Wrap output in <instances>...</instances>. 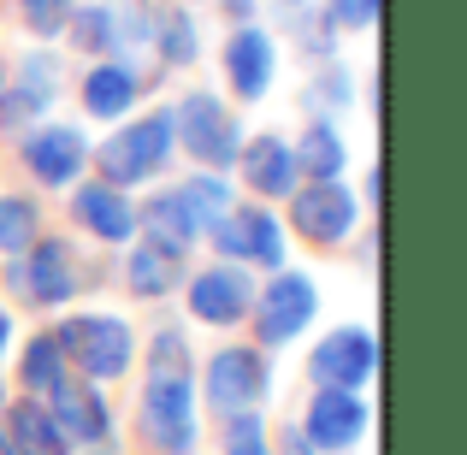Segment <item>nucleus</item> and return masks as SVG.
I'll use <instances>...</instances> for the list:
<instances>
[{
	"label": "nucleus",
	"mask_w": 467,
	"mask_h": 455,
	"mask_svg": "<svg viewBox=\"0 0 467 455\" xmlns=\"http://www.w3.org/2000/svg\"><path fill=\"white\" fill-rule=\"evenodd\" d=\"M149 36H154V47H160V59H166V66H190V59L202 54V30H195V18L183 6L160 12Z\"/></svg>",
	"instance_id": "393cba45"
},
{
	"label": "nucleus",
	"mask_w": 467,
	"mask_h": 455,
	"mask_svg": "<svg viewBox=\"0 0 467 455\" xmlns=\"http://www.w3.org/2000/svg\"><path fill=\"white\" fill-rule=\"evenodd\" d=\"M66 367H78L89 385H107V378H125L130 361H137V331L119 314H71L66 326L54 331Z\"/></svg>",
	"instance_id": "f03ea898"
},
{
	"label": "nucleus",
	"mask_w": 467,
	"mask_h": 455,
	"mask_svg": "<svg viewBox=\"0 0 467 455\" xmlns=\"http://www.w3.org/2000/svg\"><path fill=\"white\" fill-rule=\"evenodd\" d=\"M47 414H54V426L66 432L71 450H107L113 444V408H107L101 385H89V378H66V385L54 390V397H42Z\"/></svg>",
	"instance_id": "9d476101"
},
{
	"label": "nucleus",
	"mask_w": 467,
	"mask_h": 455,
	"mask_svg": "<svg viewBox=\"0 0 467 455\" xmlns=\"http://www.w3.org/2000/svg\"><path fill=\"white\" fill-rule=\"evenodd\" d=\"M285 455H319V450L302 438V426H285Z\"/></svg>",
	"instance_id": "473e14b6"
},
{
	"label": "nucleus",
	"mask_w": 467,
	"mask_h": 455,
	"mask_svg": "<svg viewBox=\"0 0 467 455\" xmlns=\"http://www.w3.org/2000/svg\"><path fill=\"white\" fill-rule=\"evenodd\" d=\"M367 426H373V414H367L361 390H314L308 414H302V438H308L319 455L355 450L367 438Z\"/></svg>",
	"instance_id": "9b49d317"
},
{
	"label": "nucleus",
	"mask_w": 467,
	"mask_h": 455,
	"mask_svg": "<svg viewBox=\"0 0 467 455\" xmlns=\"http://www.w3.org/2000/svg\"><path fill=\"white\" fill-rule=\"evenodd\" d=\"M66 36L83 47V54H119V12L113 6H83V12H71L66 18Z\"/></svg>",
	"instance_id": "cd10ccee"
},
{
	"label": "nucleus",
	"mask_w": 467,
	"mask_h": 455,
	"mask_svg": "<svg viewBox=\"0 0 467 455\" xmlns=\"http://www.w3.org/2000/svg\"><path fill=\"white\" fill-rule=\"evenodd\" d=\"M290 225L308 243H319V249H331V243H343L355 231V195L343 190V183H296V195H290Z\"/></svg>",
	"instance_id": "f8f14e48"
},
{
	"label": "nucleus",
	"mask_w": 467,
	"mask_h": 455,
	"mask_svg": "<svg viewBox=\"0 0 467 455\" xmlns=\"http://www.w3.org/2000/svg\"><path fill=\"white\" fill-rule=\"evenodd\" d=\"M0 408H6V397H0Z\"/></svg>",
	"instance_id": "58836bf2"
},
{
	"label": "nucleus",
	"mask_w": 467,
	"mask_h": 455,
	"mask_svg": "<svg viewBox=\"0 0 467 455\" xmlns=\"http://www.w3.org/2000/svg\"><path fill=\"white\" fill-rule=\"evenodd\" d=\"M12 284L24 290L36 307H66L71 296H78V261H71V249L59 237H36L30 249L12 261Z\"/></svg>",
	"instance_id": "1a4fd4ad"
},
{
	"label": "nucleus",
	"mask_w": 467,
	"mask_h": 455,
	"mask_svg": "<svg viewBox=\"0 0 467 455\" xmlns=\"http://www.w3.org/2000/svg\"><path fill=\"white\" fill-rule=\"evenodd\" d=\"M254 307V278L249 266H207V273L190 278V314L202 319V326H237V319H249Z\"/></svg>",
	"instance_id": "4468645a"
},
{
	"label": "nucleus",
	"mask_w": 467,
	"mask_h": 455,
	"mask_svg": "<svg viewBox=\"0 0 467 455\" xmlns=\"http://www.w3.org/2000/svg\"><path fill=\"white\" fill-rule=\"evenodd\" d=\"M18 378H24V390H30L36 402L54 397V390L71 378V367H66V355H59V343H54V337H30V349H24V361H18Z\"/></svg>",
	"instance_id": "5701e85b"
},
{
	"label": "nucleus",
	"mask_w": 467,
	"mask_h": 455,
	"mask_svg": "<svg viewBox=\"0 0 467 455\" xmlns=\"http://www.w3.org/2000/svg\"><path fill=\"white\" fill-rule=\"evenodd\" d=\"M71 213H78V225L89 231V237H101V243H130L137 237V202H130L125 190H113V183H78Z\"/></svg>",
	"instance_id": "a211bd4d"
},
{
	"label": "nucleus",
	"mask_w": 467,
	"mask_h": 455,
	"mask_svg": "<svg viewBox=\"0 0 467 455\" xmlns=\"http://www.w3.org/2000/svg\"><path fill=\"white\" fill-rule=\"evenodd\" d=\"M36 237H42V207L30 195H0V254L18 261Z\"/></svg>",
	"instance_id": "a878e982"
},
{
	"label": "nucleus",
	"mask_w": 467,
	"mask_h": 455,
	"mask_svg": "<svg viewBox=\"0 0 467 455\" xmlns=\"http://www.w3.org/2000/svg\"><path fill=\"white\" fill-rule=\"evenodd\" d=\"M225 455H273V438H266L261 414H225Z\"/></svg>",
	"instance_id": "c85d7f7f"
},
{
	"label": "nucleus",
	"mask_w": 467,
	"mask_h": 455,
	"mask_svg": "<svg viewBox=\"0 0 467 455\" xmlns=\"http://www.w3.org/2000/svg\"><path fill=\"white\" fill-rule=\"evenodd\" d=\"M207 237L219 243V254L231 266H273V273L285 266V225L266 207H231Z\"/></svg>",
	"instance_id": "6e6552de"
},
{
	"label": "nucleus",
	"mask_w": 467,
	"mask_h": 455,
	"mask_svg": "<svg viewBox=\"0 0 467 455\" xmlns=\"http://www.w3.org/2000/svg\"><path fill=\"white\" fill-rule=\"evenodd\" d=\"M24 166H30V178L42 190H66L89 166V137L78 125H42V130L24 137Z\"/></svg>",
	"instance_id": "ddd939ff"
},
{
	"label": "nucleus",
	"mask_w": 467,
	"mask_h": 455,
	"mask_svg": "<svg viewBox=\"0 0 467 455\" xmlns=\"http://www.w3.org/2000/svg\"><path fill=\"white\" fill-rule=\"evenodd\" d=\"M137 95H142V78L125 59H95L83 71V113L89 119H125L137 107Z\"/></svg>",
	"instance_id": "412c9836"
},
{
	"label": "nucleus",
	"mask_w": 467,
	"mask_h": 455,
	"mask_svg": "<svg viewBox=\"0 0 467 455\" xmlns=\"http://www.w3.org/2000/svg\"><path fill=\"white\" fill-rule=\"evenodd\" d=\"M343 166H349V149H343V137L326 125V119H314L308 137L296 142V171H302L308 183H337Z\"/></svg>",
	"instance_id": "4be33fe9"
},
{
	"label": "nucleus",
	"mask_w": 467,
	"mask_h": 455,
	"mask_svg": "<svg viewBox=\"0 0 467 455\" xmlns=\"http://www.w3.org/2000/svg\"><path fill=\"white\" fill-rule=\"evenodd\" d=\"M0 426H6V432H0V444H6L12 455H71L66 432H59L54 414H47V402H36V397L0 408Z\"/></svg>",
	"instance_id": "aec40b11"
},
{
	"label": "nucleus",
	"mask_w": 467,
	"mask_h": 455,
	"mask_svg": "<svg viewBox=\"0 0 467 455\" xmlns=\"http://www.w3.org/2000/svg\"><path fill=\"white\" fill-rule=\"evenodd\" d=\"M308 373H314L319 390H361L367 378L379 373V343H373V331H361V326L326 331V337L314 343V355H308Z\"/></svg>",
	"instance_id": "0eeeda50"
},
{
	"label": "nucleus",
	"mask_w": 467,
	"mask_h": 455,
	"mask_svg": "<svg viewBox=\"0 0 467 455\" xmlns=\"http://www.w3.org/2000/svg\"><path fill=\"white\" fill-rule=\"evenodd\" d=\"M178 142H171V113H149L137 125H119L113 137L95 149V166H101V183L113 190H137V183L160 178L171 166Z\"/></svg>",
	"instance_id": "7ed1b4c3"
},
{
	"label": "nucleus",
	"mask_w": 467,
	"mask_h": 455,
	"mask_svg": "<svg viewBox=\"0 0 467 455\" xmlns=\"http://www.w3.org/2000/svg\"><path fill=\"white\" fill-rule=\"evenodd\" d=\"M249 314H254V331H261L266 349H285V343H296L302 331L314 326L319 290H314L308 273H285V266H278L273 284L254 290V307H249Z\"/></svg>",
	"instance_id": "39448f33"
},
{
	"label": "nucleus",
	"mask_w": 467,
	"mask_h": 455,
	"mask_svg": "<svg viewBox=\"0 0 467 455\" xmlns=\"http://www.w3.org/2000/svg\"><path fill=\"white\" fill-rule=\"evenodd\" d=\"M137 231H142V243H149V249L171 254V261H183V254L202 243V225L190 219V207H183V195H178V190L149 195V202L137 207Z\"/></svg>",
	"instance_id": "f3484780"
},
{
	"label": "nucleus",
	"mask_w": 467,
	"mask_h": 455,
	"mask_svg": "<svg viewBox=\"0 0 467 455\" xmlns=\"http://www.w3.org/2000/svg\"><path fill=\"white\" fill-rule=\"evenodd\" d=\"M178 195H183V207H190V219L202 231H213L219 219L231 213V183L219 178V171H195V178H183Z\"/></svg>",
	"instance_id": "b1692460"
},
{
	"label": "nucleus",
	"mask_w": 467,
	"mask_h": 455,
	"mask_svg": "<svg viewBox=\"0 0 467 455\" xmlns=\"http://www.w3.org/2000/svg\"><path fill=\"white\" fill-rule=\"evenodd\" d=\"M137 426L160 455H190L202 426H195V378H190V343L178 326L149 337V367H142V408Z\"/></svg>",
	"instance_id": "f257e3e1"
},
{
	"label": "nucleus",
	"mask_w": 467,
	"mask_h": 455,
	"mask_svg": "<svg viewBox=\"0 0 467 455\" xmlns=\"http://www.w3.org/2000/svg\"><path fill=\"white\" fill-rule=\"evenodd\" d=\"M171 142L202 171H231L237 166V149H243V125L231 119V107L219 101V95L195 89L171 107Z\"/></svg>",
	"instance_id": "20e7f679"
},
{
	"label": "nucleus",
	"mask_w": 467,
	"mask_h": 455,
	"mask_svg": "<svg viewBox=\"0 0 467 455\" xmlns=\"http://www.w3.org/2000/svg\"><path fill=\"white\" fill-rule=\"evenodd\" d=\"M54 95H59V59L54 54H24L18 83L0 89V125H12V130L36 125L54 107Z\"/></svg>",
	"instance_id": "2eb2a0df"
},
{
	"label": "nucleus",
	"mask_w": 467,
	"mask_h": 455,
	"mask_svg": "<svg viewBox=\"0 0 467 455\" xmlns=\"http://www.w3.org/2000/svg\"><path fill=\"white\" fill-rule=\"evenodd\" d=\"M202 390H207V402H213L219 414H249V408H261L266 390H273V367H266L261 349L231 343V349H219L213 361H207Z\"/></svg>",
	"instance_id": "423d86ee"
},
{
	"label": "nucleus",
	"mask_w": 467,
	"mask_h": 455,
	"mask_svg": "<svg viewBox=\"0 0 467 455\" xmlns=\"http://www.w3.org/2000/svg\"><path fill=\"white\" fill-rule=\"evenodd\" d=\"M178 266L183 261H171V254H160V249H149V243H137L130 249V261H125V278H130V290L137 296H166L171 284H178Z\"/></svg>",
	"instance_id": "bb28decb"
},
{
	"label": "nucleus",
	"mask_w": 467,
	"mask_h": 455,
	"mask_svg": "<svg viewBox=\"0 0 467 455\" xmlns=\"http://www.w3.org/2000/svg\"><path fill=\"white\" fill-rule=\"evenodd\" d=\"M6 343H12V319H6V307H0V355H6Z\"/></svg>",
	"instance_id": "f704fd0d"
},
{
	"label": "nucleus",
	"mask_w": 467,
	"mask_h": 455,
	"mask_svg": "<svg viewBox=\"0 0 467 455\" xmlns=\"http://www.w3.org/2000/svg\"><path fill=\"white\" fill-rule=\"evenodd\" d=\"M308 101H314V107H343V101H349V71L331 66L326 78H319L314 89H308Z\"/></svg>",
	"instance_id": "2f4dec72"
},
{
	"label": "nucleus",
	"mask_w": 467,
	"mask_h": 455,
	"mask_svg": "<svg viewBox=\"0 0 467 455\" xmlns=\"http://www.w3.org/2000/svg\"><path fill=\"white\" fill-rule=\"evenodd\" d=\"M0 89H6V71H0Z\"/></svg>",
	"instance_id": "e433bc0d"
},
{
	"label": "nucleus",
	"mask_w": 467,
	"mask_h": 455,
	"mask_svg": "<svg viewBox=\"0 0 467 455\" xmlns=\"http://www.w3.org/2000/svg\"><path fill=\"white\" fill-rule=\"evenodd\" d=\"M273 71H278L273 36L254 30V24H243V30L225 42V78H231V95H237V101H261V95L273 89Z\"/></svg>",
	"instance_id": "dca6fc26"
},
{
	"label": "nucleus",
	"mask_w": 467,
	"mask_h": 455,
	"mask_svg": "<svg viewBox=\"0 0 467 455\" xmlns=\"http://www.w3.org/2000/svg\"><path fill=\"white\" fill-rule=\"evenodd\" d=\"M379 0H331V24L337 30H373Z\"/></svg>",
	"instance_id": "7c9ffc66"
},
{
	"label": "nucleus",
	"mask_w": 467,
	"mask_h": 455,
	"mask_svg": "<svg viewBox=\"0 0 467 455\" xmlns=\"http://www.w3.org/2000/svg\"><path fill=\"white\" fill-rule=\"evenodd\" d=\"M66 18H71V0H24V24L36 36H66Z\"/></svg>",
	"instance_id": "c756f323"
},
{
	"label": "nucleus",
	"mask_w": 467,
	"mask_h": 455,
	"mask_svg": "<svg viewBox=\"0 0 467 455\" xmlns=\"http://www.w3.org/2000/svg\"><path fill=\"white\" fill-rule=\"evenodd\" d=\"M0 455H12V450H6V444H0Z\"/></svg>",
	"instance_id": "4c0bfd02"
},
{
	"label": "nucleus",
	"mask_w": 467,
	"mask_h": 455,
	"mask_svg": "<svg viewBox=\"0 0 467 455\" xmlns=\"http://www.w3.org/2000/svg\"><path fill=\"white\" fill-rule=\"evenodd\" d=\"M190 6H202V0H190Z\"/></svg>",
	"instance_id": "ea45409f"
},
{
	"label": "nucleus",
	"mask_w": 467,
	"mask_h": 455,
	"mask_svg": "<svg viewBox=\"0 0 467 455\" xmlns=\"http://www.w3.org/2000/svg\"><path fill=\"white\" fill-rule=\"evenodd\" d=\"M285 6H308V0H285Z\"/></svg>",
	"instance_id": "c9c22d12"
},
{
	"label": "nucleus",
	"mask_w": 467,
	"mask_h": 455,
	"mask_svg": "<svg viewBox=\"0 0 467 455\" xmlns=\"http://www.w3.org/2000/svg\"><path fill=\"white\" fill-rule=\"evenodd\" d=\"M225 12H231L237 24H249V18H254V0H225Z\"/></svg>",
	"instance_id": "72a5a7b5"
},
{
	"label": "nucleus",
	"mask_w": 467,
	"mask_h": 455,
	"mask_svg": "<svg viewBox=\"0 0 467 455\" xmlns=\"http://www.w3.org/2000/svg\"><path fill=\"white\" fill-rule=\"evenodd\" d=\"M237 166H243V183H249L254 195H266V202H278V195H296L302 171H296V149H290L285 137H254L237 149Z\"/></svg>",
	"instance_id": "6ab92c4d"
}]
</instances>
